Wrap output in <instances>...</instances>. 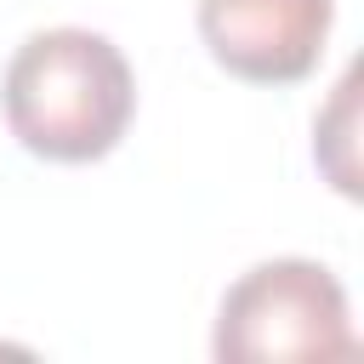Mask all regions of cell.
I'll return each mask as SVG.
<instances>
[{
  "label": "cell",
  "mask_w": 364,
  "mask_h": 364,
  "mask_svg": "<svg viewBox=\"0 0 364 364\" xmlns=\"http://www.w3.org/2000/svg\"><path fill=\"white\" fill-rule=\"evenodd\" d=\"M210 347L222 364H284V358H347L358 341L336 273L301 256H279L250 267L222 296Z\"/></svg>",
  "instance_id": "cell-2"
},
{
  "label": "cell",
  "mask_w": 364,
  "mask_h": 364,
  "mask_svg": "<svg viewBox=\"0 0 364 364\" xmlns=\"http://www.w3.org/2000/svg\"><path fill=\"white\" fill-rule=\"evenodd\" d=\"M199 34L228 74L296 85L324 51L330 0H199Z\"/></svg>",
  "instance_id": "cell-3"
},
{
  "label": "cell",
  "mask_w": 364,
  "mask_h": 364,
  "mask_svg": "<svg viewBox=\"0 0 364 364\" xmlns=\"http://www.w3.org/2000/svg\"><path fill=\"white\" fill-rule=\"evenodd\" d=\"M0 108L11 136L57 165L102 159L136 108L131 63L108 34L91 28H40L28 34L0 80Z\"/></svg>",
  "instance_id": "cell-1"
}]
</instances>
